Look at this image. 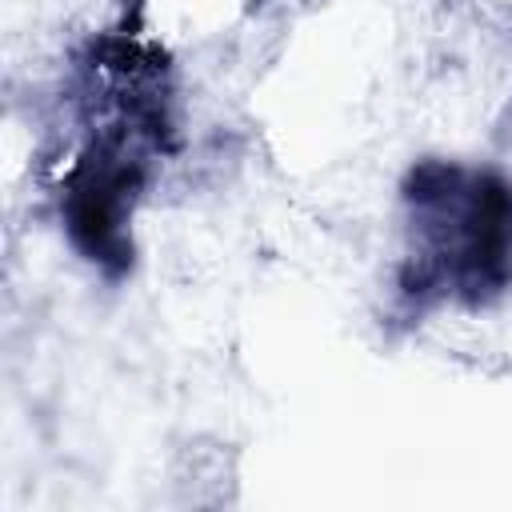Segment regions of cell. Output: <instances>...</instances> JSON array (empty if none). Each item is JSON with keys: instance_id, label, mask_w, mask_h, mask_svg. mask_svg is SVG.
<instances>
[{"instance_id": "6da1fadb", "label": "cell", "mask_w": 512, "mask_h": 512, "mask_svg": "<svg viewBox=\"0 0 512 512\" xmlns=\"http://www.w3.org/2000/svg\"><path fill=\"white\" fill-rule=\"evenodd\" d=\"M416 232V284H448L468 300L512 280V184L492 172L424 164L408 188Z\"/></svg>"}]
</instances>
